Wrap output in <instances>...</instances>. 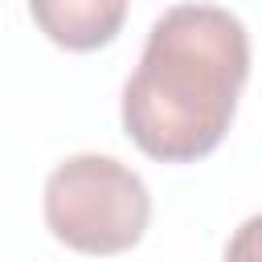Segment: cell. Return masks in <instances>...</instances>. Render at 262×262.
Here are the masks:
<instances>
[{"label": "cell", "instance_id": "2", "mask_svg": "<svg viewBox=\"0 0 262 262\" xmlns=\"http://www.w3.org/2000/svg\"><path fill=\"white\" fill-rule=\"evenodd\" d=\"M151 221V192L115 156L82 151L45 180V225L78 254H123Z\"/></svg>", "mask_w": 262, "mask_h": 262}, {"label": "cell", "instance_id": "1", "mask_svg": "<svg viewBox=\"0 0 262 262\" xmlns=\"http://www.w3.org/2000/svg\"><path fill=\"white\" fill-rule=\"evenodd\" d=\"M246 78V25L217 4H176L151 25L123 86V127L143 156L192 164L225 139Z\"/></svg>", "mask_w": 262, "mask_h": 262}, {"label": "cell", "instance_id": "4", "mask_svg": "<svg viewBox=\"0 0 262 262\" xmlns=\"http://www.w3.org/2000/svg\"><path fill=\"white\" fill-rule=\"evenodd\" d=\"M225 262H262V213L246 217L233 229V237L225 246Z\"/></svg>", "mask_w": 262, "mask_h": 262}, {"label": "cell", "instance_id": "3", "mask_svg": "<svg viewBox=\"0 0 262 262\" xmlns=\"http://www.w3.org/2000/svg\"><path fill=\"white\" fill-rule=\"evenodd\" d=\"M29 12L53 45L90 53L119 37L127 0H29Z\"/></svg>", "mask_w": 262, "mask_h": 262}]
</instances>
